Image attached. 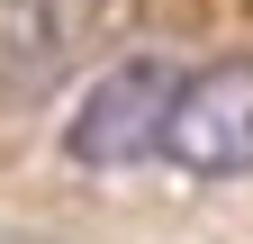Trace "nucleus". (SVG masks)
Returning a JSON list of instances; mask_svg holds the SVG:
<instances>
[{"instance_id":"1","label":"nucleus","mask_w":253,"mask_h":244,"mask_svg":"<svg viewBox=\"0 0 253 244\" xmlns=\"http://www.w3.org/2000/svg\"><path fill=\"white\" fill-rule=\"evenodd\" d=\"M172 90H181V73L163 64V54L109 64L82 90V109L63 118V154H73L82 172H136V163H154L163 154V127H172Z\"/></svg>"},{"instance_id":"2","label":"nucleus","mask_w":253,"mask_h":244,"mask_svg":"<svg viewBox=\"0 0 253 244\" xmlns=\"http://www.w3.org/2000/svg\"><path fill=\"white\" fill-rule=\"evenodd\" d=\"M163 163L190 172V181L253 172V54H217V64L181 73L172 127H163Z\"/></svg>"}]
</instances>
